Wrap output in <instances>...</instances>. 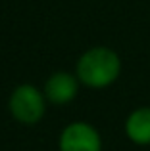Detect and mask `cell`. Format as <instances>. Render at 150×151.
Segmentation results:
<instances>
[{
    "label": "cell",
    "mask_w": 150,
    "mask_h": 151,
    "mask_svg": "<svg viewBox=\"0 0 150 151\" xmlns=\"http://www.w3.org/2000/svg\"><path fill=\"white\" fill-rule=\"evenodd\" d=\"M75 75L87 88H108L121 75V59L117 52L108 46H94L81 54V58L77 59Z\"/></svg>",
    "instance_id": "cell-1"
},
{
    "label": "cell",
    "mask_w": 150,
    "mask_h": 151,
    "mask_svg": "<svg viewBox=\"0 0 150 151\" xmlns=\"http://www.w3.org/2000/svg\"><path fill=\"white\" fill-rule=\"evenodd\" d=\"M46 98L44 92L33 84H19L14 88L10 96V113L17 122L23 124H37L46 111Z\"/></svg>",
    "instance_id": "cell-2"
},
{
    "label": "cell",
    "mask_w": 150,
    "mask_h": 151,
    "mask_svg": "<svg viewBox=\"0 0 150 151\" xmlns=\"http://www.w3.org/2000/svg\"><path fill=\"white\" fill-rule=\"evenodd\" d=\"M125 134L137 145H150V107H139L125 119Z\"/></svg>",
    "instance_id": "cell-5"
},
{
    "label": "cell",
    "mask_w": 150,
    "mask_h": 151,
    "mask_svg": "<svg viewBox=\"0 0 150 151\" xmlns=\"http://www.w3.org/2000/svg\"><path fill=\"white\" fill-rule=\"evenodd\" d=\"M60 151H102V138L98 130L89 122H71L60 134Z\"/></svg>",
    "instance_id": "cell-3"
},
{
    "label": "cell",
    "mask_w": 150,
    "mask_h": 151,
    "mask_svg": "<svg viewBox=\"0 0 150 151\" xmlns=\"http://www.w3.org/2000/svg\"><path fill=\"white\" fill-rule=\"evenodd\" d=\"M79 84H81V81L77 78V75L58 71L46 78L42 92H44L46 101L52 105H68L77 98Z\"/></svg>",
    "instance_id": "cell-4"
}]
</instances>
